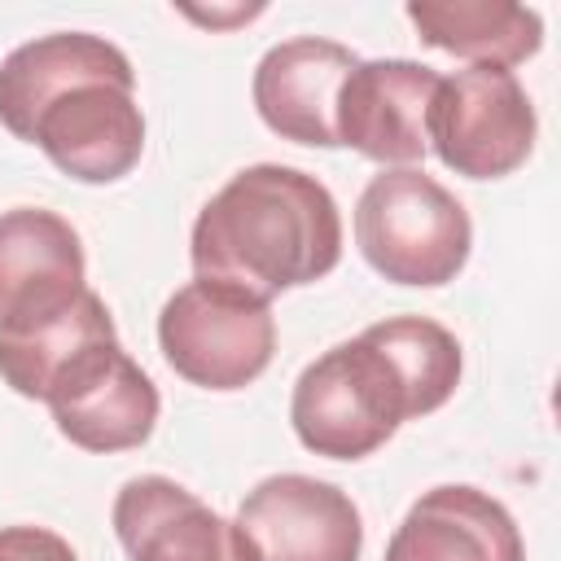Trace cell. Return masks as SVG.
<instances>
[{
  "label": "cell",
  "instance_id": "6da1fadb",
  "mask_svg": "<svg viewBox=\"0 0 561 561\" xmlns=\"http://www.w3.org/2000/svg\"><path fill=\"white\" fill-rule=\"evenodd\" d=\"M0 123L79 184H114L145 153L136 70L92 31H53L0 61Z\"/></svg>",
  "mask_w": 561,
  "mask_h": 561
},
{
  "label": "cell",
  "instance_id": "7a4b0ae2",
  "mask_svg": "<svg viewBox=\"0 0 561 561\" xmlns=\"http://www.w3.org/2000/svg\"><path fill=\"white\" fill-rule=\"evenodd\" d=\"M188 259L202 280L272 302L280 289L311 285L337 267L342 215L316 175L285 162H254L197 210Z\"/></svg>",
  "mask_w": 561,
  "mask_h": 561
},
{
  "label": "cell",
  "instance_id": "3957f363",
  "mask_svg": "<svg viewBox=\"0 0 561 561\" xmlns=\"http://www.w3.org/2000/svg\"><path fill=\"white\" fill-rule=\"evenodd\" d=\"M355 245L377 276L438 289L469 263L473 224L460 197L421 167H386L355 202Z\"/></svg>",
  "mask_w": 561,
  "mask_h": 561
},
{
  "label": "cell",
  "instance_id": "277c9868",
  "mask_svg": "<svg viewBox=\"0 0 561 561\" xmlns=\"http://www.w3.org/2000/svg\"><path fill=\"white\" fill-rule=\"evenodd\" d=\"M289 421L307 451L329 460H364L386 447L403 421H416V408L394 359L368 333H359L329 346L298 373Z\"/></svg>",
  "mask_w": 561,
  "mask_h": 561
},
{
  "label": "cell",
  "instance_id": "5b68a950",
  "mask_svg": "<svg viewBox=\"0 0 561 561\" xmlns=\"http://www.w3.org/2000/svg\"><path fill=\"white\" fill-rule=\"evenodd\" d=\"M158 346L184 381L202 390H241L272 364L276 316L272 302L197 276L162 302Z\"/></svg>",
  "mask_w": 561,
  "mask_h": 561
},
{
  "label": "cell",
  "instance_id": "8992f818",
  "mask_svg": "<svg viewBox=\"0 0 561 561\" xmlns=\"http://www.w3.org/2000/svg\"><path fill=\"white\" fill-rule=\"evenodd\" d=\"M535 105L504 66H465L438 79L430 105V149L465 180L513 175L535 149Z\"/></svg>",
  "mask_w": 561,
  "mask_h": 561
},
{
  "label": "cell",
  "instance_id": "52a82bcc",
  "mask_svg": "<svg viewBox=\"0 0 561 561\" xmlns=\"http://www.w3.org/2000/svg\"><path fill=\"white\" fill-rule=\"evenodd\" d=\"M61 438L83 451H127L140 447L158 425V386L123 351L118 333L79 346L44 386V399Z\"/></svg>",
  "mask_w": 561,
  "mask_h": 561
},
{
  "label": "cell",
  "instance_id": "ba28073f",
  "mask_svg": "<svg viewBox=\"0 0 561 561\" xmlns=\"http://www.w3.org/2000/svg\"><path fill=\"white\" fill-rule=\"evenodd\" d=\"M88 289V254L70 219L44 206L0 210V333H35Z\"/></svg>",
  "mask_w": 561,
  "mask_h": 561
},
{
  "label": "cell",
  "instance_id": "9c48e42d",
  "mask_svg": "<svg viewBox=\"0 0 561 561\" xmlns=\"http://www.w3.org/2000/svg\"><path fill=\"white\" fill-rule=\"evenodd\" d=\"M237 526L259 561H359L364 522L355 500L311 473H272L245 491Z\"/></svg>",
  "mask_w": 561,
  "mask_h": 561
},
{
  "label": "cell",
  "instance_id": "30bf717a",
  "mask_svg": "<svg viewBox=\"0 0 561 561\" xmlns=\"http://www.w3.org/2000/svg\"><path fill=\"white\" fill-rule=\"evenodd\" d=\"M438 70L408 57L359 61L337 92V145L386 167H412L430 153V105L438 92Z\"/></svg>",
  "mask_w": 561,
  "mask_h": 561
},
{
  "label": "cell",
  "instance_id": "8fae6325",
  "mask_svg": "<svg viewBox=\"0 0 561 561\" xmlns=\"http://www.w3.org/2000/svg\"><path fill=\"white\" fill-rule=\"evenodd\" d=\"M131 561H259L250 535L162 473L127 478L110 508Z\"/></svg>",
  "mask_w": 561,
  "mask_h": 561
},
{
  "label": "cell",
  "instance_id": "7c38bea8",
  "mask_svg": "<svg viewBox=\"0 0 561 561\" xmlns=\"http://www.w3.org/2000/svg\"><path fill=\"white\" fill-rule=\"evenodd\" d=\"M359 57L324 35H294L272 44L254 66V110L259 118L294 145L333 149L337 145V92Z\"/></svg>",
  "mask_w": 561,
  "mask_h": 561
},
{
  "label": "cell",
  "instance_id": "4fadbf2b",
  "mask_svg": "<svg viewBox=\"0 0 561 561\" xmlns=\"http://www.w3.org/2000/svg\"><path fill=\"white\" fill-rule=\"evenodd\" d=\"M381 561H526V543L495 495L443 482L403 513Z\"/></svg>",
  "mask_w": 561,
  "mask_h": 561
},
{
  "label": "cell",
  "instance_id": "5bb4252c",
  "mask_svg": "<svg viewBox=\"0 0 561 561\" xmlns=\"http://www.w3.org/2000/svg\"><path fill=\"white\" fill-rule=\"evenodd\" d=\"M408 22L421 44L465 57L469 66H517L543 48V18L508 0H412Z\"/></svg>",
  "mask_w": 561,
  "mask_h": 561
},
{
  "label": "cell",
  "instance_id": "9a60e30c",
  "mask_svg": "<svg viewBox=\"0 0 561 561\" xmlns=\"http://www.w3.org/2000/svg\"><path fill=\"white\" fill-rule=\"evenodd\" d=\"M110 333H118V329H114V316H110L105 298L96 289H83V298L66 316H57L53 324H44L35 333H18V337L0 333V377L13 394L44 399V386L53 381V373L79 346H88L96 337H110Z\"/></svg>",
  "mask_w": 561,
  "mask_h": 561
},
{
  "label": "cell",
  "instance_id": "2e32d148",
  "mask_svg": "<svg viewBox=\"0 0 561 561\" xmlns=\"http://www.w3.org/2000/svg\"><path fill=\"white\" fill-rule=\"evenodd\" d=\"M364 333L394 359L416 416L438 412L456 394L465 355H460V342L451 329H443L430 316H390V320L368 324Z\"/></svg>",
  "mask_w": 561,
  "mask_h": 561
},
{
  "label": "cell",
  "instance_id": "e0dca14e",
  "mask_svg": "<svg viewBox=\"0 0 561 561\" xmlns=\"http://www.w3.org/2000/svg\"><path fill=\"white\" fill-rule=\"evenodd\" d=\"M0 561H79V552L48 526H0Z\"/></svg>",
  "mask_w": 561,
  "mask_h": 561
},
{
  "label": "cell",
  "instance_id": "ac0fdd59",
  "mask_svg": "<svg viewBox=\"0 0 561 561\" xmlns=\"http://www.w3.org/2000/svg\"><path fill=\"white\" fill-rule=\"evenodd\" d=\"M184 13L197 18V22H210V26H228V22H245V18L263 13V4H254V9H232V13H197V9H184Z\"/></svg>",
  "mask_w": 561,
  "mask_h": 561
}]
</instances>
